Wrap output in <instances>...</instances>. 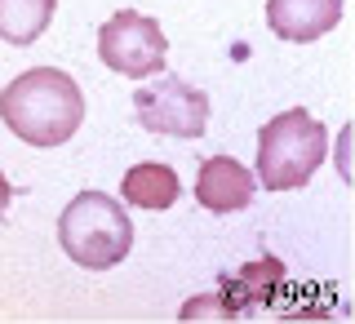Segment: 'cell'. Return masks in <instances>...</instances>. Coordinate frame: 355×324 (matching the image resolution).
Listing matches in <instances>:
<instances>
[{
	"label": "cell",
	"mask_w": 355,
	"mask_h": 324,
	"mask_svg": "<svg viewBox=\"0 0 355 324\" xmlns=\"http://www.w3.org/2000/svg\"><path fill=\"white\" fill-rule=\"evenodd\" d=\"M133 111H138L147 133H164V138H200L209 125V94L178 76H160L155 85H142L133 94Z\"/></svg>",
	"instance_id": "cell-5"
},
{
	"label": "cell",
	"mask_w": 355,
	"mask_h": 324,
	"mask_svg": "<svg viewBox=\"0 0 355 324\" xmlns=\"http://www.w3.org/2000/svg\"><path fill=\"white\" fill-rule=\"evenodd\" d=\"M58 244L85 271H111L133 249V222L107 191H80L58 218Z\"/></svg>",
	"instance_id": "cell-3"
},
{
	"label": "cell",
	"mask_w": 355,
	"mask_h": 324,
	"mask_svg": "<svg viewBox=\"0 0 355 324\" xmlns=\"http://www.w3.org/2000/svg\"><path fill=\"white\" fill-rule=\"evenodd\" d=\"M120 191H125V200L138 205V209H169V205H178L182 182H178V169L147 160V164H133V169L125 173Z\"/></svg>",
	"instance_id": "cell-8"
},
{
	"label": "cell",
	"mask_w": 355,
	"mask_h": 324,
	"mask_svg": "<svg viewBox=\"0 0 355 324\" xmlns=\"http://www.w3.org/2000/svg\"><path fill=\"white\" fill-rule=\"evenodd\" d=\"M253 196H258V178L244 169L240 160H231V155H209V160H200L196 200L209 214H240V209H249Z\"/></svg>",
	"instance_id": "cell-6"
},
{
	"label": "cell",
	"mask_w": 355,
	"mask_h": 324,
	"mask_svg": "<svg viewBox=\"0 0 355 324\" xmlns=\"http://www.w3.org/2000/svg\"><path fill=\"white\" fill-rule=\"evenodd\" d=\"M58 0H0V40L9 44H36L53 18Z\"/></svg>",
	"instance_id": "cell-9"
},
{
	"label": "cell",
	"mask_w": 355,
	"mask_h": 324,
	"mask_svg": "<svg viewBox=\"0 0 355 324\" xmlns=\"http://www.w3.org/2000/svg\"><path fill=\"white\" fill-rule=\"evenodd\" d=\"M342 22V0H266V27L280 40L306 44Z\"/></svg>",
	"instance_id": "cell-7"
},
{
	"label": "cell",
	"mask_w": 355,
	"mask_h": 324,
	"mask_svg": "<svg viewBox=\"0 0 355 324\" xmlns=\"http://www.w3.org/2000/svg\"><path fill=\"white\" fill-rule=\"evenodd\" d=\"M329 155V133L311 111L288 107L266 120L258 133V182L262 191H297L306 187Z\"/></svg>",
	"instance_id": "cell-2"
},
{
	"label": "cell",
	"mask_w": 355,
	"mask_h": 324,
	"mask_svg": "<svg viewBox=\"0 0 355 324\" xmlns=\"http://www.w3.org/2000/svg\"><path fill=\"white\" fill-rule=\"evenodd\" d=\"M9 200H14V187H9V178L0 173V214H5V209H9Z\"/></svg>",
	"instance_id": "cell-10"
},
{
	"label": "cell",
	"mask_w": 355,
	"mask_h": 324,
	"mask_svg": "<svg viewBox=\"0 0 355 324\" xmlns=\"http://www.w3.org/2000/svg\"><path fill=\"white\" fill-rule=\"evenodd\" d=\"M0 120L31 147H62L85 125V94L58 67H31L0 89Z\"/></svg>",
	"instance_id": "cell-1"
},
{
	"label": "cell",
	"mask_w": 355,
	"mask_h": 324,
	"mask_svg": "<svg viewBox=\"0 0 355 324\" xmlns=\"http://www.w3.org/2000/svg\"><path fill=\"white\" fill-rule=\"evenodd\" d=\"M98 58H103L111 71L129 76V80H142V76L164 71L169 40H164V31H160L155 18L120 9V14H111L103 22V31H98Z\"/></svg>",
	"instance_id": "cell-4"
}]
</instances>
